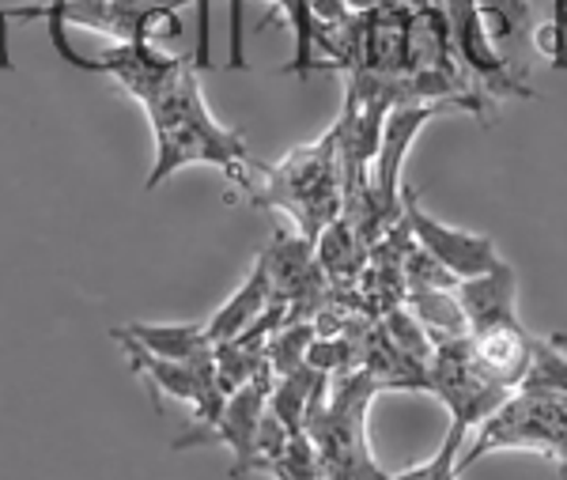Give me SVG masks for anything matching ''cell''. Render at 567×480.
<instances>
[{"instance_id": "1", "label": "cell", "mask_w": 567, "mask_h": 480, "mask_svg": "<svg viewBox=\"0 0 567 480\" xmlns=\"http://www.w3.org/2000/svg\"><path fill=\"white\" fill-rule=\"evenodd\" d=\"M84 72L114 76L130 99L144 106L155 136V167L148 171L144 190H159L171 174L208 163L224 171L243 193L254 186L258 160L246 147L243 129H227L205 106L194 58H171L152 42H114L99 58L80 61Z\"/></svg>"}, {"instance_id": "2", "label": "cell", "mask_w": 567, "mask_h": 480, "mask_svg": "<svg viewBox=\"0 0 567 480\" xmlns=\"http://www.w3.org/2000/svg\"><path fill=\"white\" fill-rule=\"evenodd\" d=\"M261 182L246 190V201L258 208H284L299 231L315 243L344 212V155L337 125L322 141L296 147L277 167L258 163Z\"/></svg>"}, {"instance_id": "3", "label": "cell", "mask_w": 567, "mask_h": 480, "mask_svg": "<svg viewBox=\"0 0 567 480\" xmlns=\"http://www.w3.org/2000/svg\"><path fill=\"white\" fill-rule=\"evenodd\" d=\"M379 378L371 371H360L352 378L337 382V394L326 397V375L318 378L315 394L307 405V420L303 431L315 442L318 461H322V477L326 480H386L390 473H382L379 461L371 458L368 447V409L371 397L379 394Z\"/></svg>"}, {"instance_id": "4", "label": "cell", "mask_w": 567, "mask_h": 480, "mask_svg": "<svg viewBox=\"0 0 567 480\" xmlns=\"http://www.w3.org/2000/svg\"><path fill=\"white\" fill-rule=\"evenodd\" d=\"M537 450V455L560 461L567 477V390H526L518 386L515 397L499 405L488 420H481V436L458 458V473L496 450Z\"/></svg>"}, {"instance_id": "5", "label": "cell", "mask_w": 567, "mask_h": 480, "mask_svg": "<svg viewBox=\"0 0 567 480\" xmlns=\"http://www.w3.org/2000/svg\"><path fill=\"white\" fill-rule=\"evenodd\" d=\"M189 0H50L45 20L50 34L65 31L69 23L87 27L95 34H110L114 42H152L155 23L175 27V12L186 8ZM200 31L194 61L197 69H213V50H208V0H197Z\"/></svg>"}, {"instance_id": "6", "label": "cell", "mask_w": 567, "mask_h": 480, "mask_svg": "<svg viewBox=\"0 0 567 480\" xmlns=\"http://www.w3.org/2000/svg\"><path fill=\"white\" fill-rule=\"evenodd\" d=\"M110 337L125 348L130 371L148 378V386L155 394V409H163V394H167V397H178V401H186L189 409H194V423H189L194 431L216 423L219 409H224V401H227V394L219 390V382H216L213 353L200 356V359H189V364H175V359H159V356H152L148 348H141L122 326L110 329Z\"/></svg>"}, {"instance_id": "7", "label": "cell", "mask_w": 567, "mask_h": 480, "mask_svg": "<svg viewBox=\"0 0 567 480\" xmlns=\"http://www.w3.org/2000/svg\"><path fill=\"white\" fill-rule=\"evenodd\" d=\"M427 390H432L439 401H446V409H451V417H454L451 428H458V431H470L473 423L488 420L511 394L484 375V367L477 364V356H473L470 337L435 340Z\"/></svg>"}, {"instance_id": "8", "label": "cell", "mask_w": 567, "mask_h": 480, "mask_svg": "<svg viewBox=\"0 0 567 480\" xmlns=\"http://www.w3.org/2000/svg\"><path fill=\"white\" fill-rule=\"evenodd\" d=\"M269 394H272V371L265 367L243 382L239 390L227 394L224 409H219L216 423L208 428H189V436L175 439V450H186V447H208V442H227L235 450V466H231V477H246L254 473L258 466V431H261V420L269 412Z\"/></svg>"}, {"instance_id": "9", "label": "cell", "mask_w": 567, "mask_h": 480, "mask_svg": "<svg viewBox=\"0 0 567 480\" xmlns=\"http://www.w3.org/2000/svg\"><path fill=\"white\" fill-rule=\"evenodd\" d=\"M401 216H405L409 231L420 243L432 262L443 265L454 280H470V276H481L488 269H496L503 262L496 243L488 235H477V231H465V227H451V224H439L435 216H427L416 201V190H401Z\"/></svg>"}, {"instance_id": "10", "label": "cell", "mask_w": 567, "mask_h": 480, "mask_svg": "<svg viewBox=\"0 0 567 480\" xmlns=\"http://www.w3.org/2000/svg\"><path fill=\"white\" fill-rule=\"evenodd\" d=\"M515 269L507 262H499L496 269L470 276V280H458V295L465 321H470V334H481V329L492 326H507V321H518L515 314Z\"/></svg>"}, {"instance_id": "11", "label": "cell", "mask_w": 567, "mask_h": 480, "mask_svg": "<svg viewBox=\"0 0 567 480\" xmlns=\"http://www.w3.org/2000/svg\"><path fill=\"white\" fill-rule=\"evenodd\" d=\"M272 303V280H269V265H265V257L258 254V262H254L250 276H246V284L239 292L231 295V299L219 307L213 318L205 321V334H208V345H224V340L246 334V329L254 326V321L261 318L265 310H269Z\"/></svg>"}, {"instance_id": "12", "label": "cell", "mask_w": 567, "mask_h": 480, "mask_svg": "<svg viewBox=\"0 0 567 480\" xmlns=\"http://www.w3.org/2000/svg\"><path fill=\"white\" fill-rule=\"evenodd\" d=\"M122 329L141 348H148L152 356L175 359V364H189V359L213 353L205 321H133V326H122Z\"/></svg>"}, {"instance_id": "13", "label": "cell", "mask_w": 567, "mask_h": 480, "mask_svg": "<svg viewBox=\"0 0 567 480\" xmlns=\"http://www.w3.org/2000/svg\"><path fill=\"white\" fill-rule=\"evenodd\" d=\"M477 8L484 16V31H488L499 58L507 61V50L515 45V58L523 61V42L526 34H534V4L529 0H477Z\"/></svg>"}, {"instance_id": "14", "label": "cell", "mask_w": 567, "mask_h": 480, "mask_svg": "<svg viewBox=\"0 0 567 480\" xmlns=\"http://www.w3.org/2000/svg\"><path fill=\"white\" fill-rule=\"evenodd\" d=\"M409 303H413V314L420 318V326L432 334V340L470 337V321H465V310L454 288H413Z\"/></svg>"}, {"instance_id": "15", "label": "cell", "mask_w": 567, "mask_h": 480, "mask_svg": "<svg viewBox=\"0 0 567 480\" xmlns=\"http://www.w3.org/2000/svg\"><path fill=\"white\" fill-rule=\"evenodd\" d=\"M310 334H315L310 326H291V329H280V334H272V340L265 345V359H269V371L277 375V378L299 371V367H303V359H307Z\"/></svg>"}, {"instance_id": "16", "label": "cell", "mask_w": 567, "mask_h": 480, "mask_svg": "<svg viewBox=\"0 0 567 480\" xmlns=\"http://www.w3.org/2000/svg\"><path fill=\"white\" fill-rule=\"evenodd\" d=\"M465 442V431L451 428L443 439V447L435 450L432 461H424V466H413L405 469V473H390L386 480H458V450Z\"/></svg>"}, {"instance_id": "17", "label": "cell", "mask_w": 567, "mask_h": 480, "mask_svg": "<svg viewBox=\"0 0 567 480\" xmlns=\"http://www.w3.org/2000/svg\"><path fill=\"white\" fill-rule=\"evenodd\" d=\"M534 45L556 64V69H567V20L534 27Z\"/></svg>"}, {"instance_id": "18", "label": "cell", "mask_w": 567, "mask_h": 480, "mask_svg": "<svg viewBox=\"0 0 567 480\" xmlns=\"http://www.w3.org/2000/svg\"><path fill=\"white\" fill-rule=\"evenodd\" d=\"M12 20H45V4H0V69H12L8 53V23Z\"/></svg>"}, {"instance_id": "19", "label": "cell", "mask_w": 567, "mask_h": 480, "mask_svg": "<svg viewBox=\"0 0 567 480\" xmlns=\"http://www.w3.org/2000/svg\"><path fill=\"white\" fill-rule=\"evenodd\" d=\"M553 20H567V0H553Z\"/></svg>"}]
</instances>
